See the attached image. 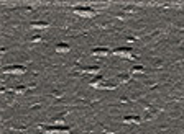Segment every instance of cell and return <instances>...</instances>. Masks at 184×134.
I'll return each mask as SVG.
<instances>
[{"mask_svg":"<svg viewBox=\"0 0 184 134\" xmlns=\"http://www.w3.org/2000/svg\"><path fill=\"white\" fill-rule=\"evenodd\" d=\"M30 26L33 30H46V28H49V23L48 21H33Z\"/></svg>","mask_w":184,"mask_h":134,"instance_id":"cell-6","label":"cell"},{"mask_svg":"<svg viewBox=\"0 0 184 134\" xmlns=\"http://www.w3.org/2000/svg\"><path fill=\"white\" fill-rule=\"evenodd\" d=\"M45 132H46V134H54V132H59V134H69V132H71V129H69V128H66V126H58V128L49 126V128H45Z\"/></svg>","mask_w":184,"mask_h":134,"instance_id":"cell-2","label":"cell"},{"mask_svg":"<svg viewBox=\"0 0 184 134\" xmlns=\"http://www.w3.org/2000/svg\"><path fill=\"white\" fill-rule=\"evenodd\" d=\"M99 67L97 65H92V67H86V69H84V72H87V74H99Z\"/></svg>","mask_w":184,"mask_h":134,"instance_id":"cell-11","label":"cell"},{"mask_svg":"<svg viewBox=\"0 0 184 134\" xmlns=\"http://www.w3.org/2000/svg\"><path fill=\"white\" fill-rule=\"evenodd\" d=\"M110 54V51L107 49V47H96V49L92 51V56H100V57H107Z\"/></svg>","mask_w":184,"mask_h":134,"instance_id":"cell-5","label":"cell"},{"mask_svg":"<svg viewBox=\"0 0 184 134\" xmlns=\"http://www.w3.org/2000/svg\"><path fill=\"white\" fill-rule=\"evenodd\" d=\"M104 79L102 77H96V79H92L91 80V87H94V88H104Z\"/></svg>","mask_w":184,"mask_h":134,"instance_id":"cell-7","label":"cell"},{"mask_svg":"<svg viewBox=\"0 0 184 134\" xmlns=\"http://www.w3.org/2000/svg\"><path fill=\"white\" fill-rule=\"evenodd\" d=\"M3 70L8 72V74H13V75H22V74L26 72V69L23 65H10V67H5Z\"/></svg>","mask_w":184,"mask_h":134,"instance_id":"cell-3","label":"cell"},{"mask_svg":"<svg viewBox=\"0 0 184 134\" xmlns=\"http://www.w3.org/2000/svg\"><path fill=\"white\" fill-rule=\"evenodd\" d=\"M130 74H122V75H119L117 77V84H128L130 82Z\"/></svg>","mask_w":184,"mask_h":134,"instance_id":"cell-9","label":"cell"},{"mask_svg":"<svg viewBox=\"0 0 184 134\" xmlns=\"http://www.w3.org/2000/svg\"><path fill=\"white\" fill-rule=\"evenodd\" d=\"M131 72H133V74H143V72H145V69H143L141 65H135L133 69H131Z\"/></svg>","mask_w":184,"mask_h":134,"instance_id":"cell-12","label":"cell"},{"mask_svg":"<svg viewBox=\"0 0 184 134\" xmlns=\"http://www.w3.org/2000/svg\"><path fill=\"white\" fill-rule=\"evenodd\" d=\"M123 123H131V124H140L141 123V119L138 118V116H125V119H123Z\"/></svg>","mask_w":184,"mask_h":134,"instance_id":"cell-10","label":"cell"},{"mask_svg":"<svg viewBox=\"0 0 184 134\" xmlns=\"http://www.w3.org/2000/svg\"><path fill=\"white\" fill-rule=\"evenodd\" d=\"M31 41H33V43H40V41H41V36H40V35H38V36H33Z\"/></svg>","mask_w":184,"mask_h":134,"instance_id":"cell-14","label":"cell"},{"mask_svg":"<svg viewBox=\"0 0 184 134\" xmlns=\"http://www.w3.org/2000/svg\"><path fill=\"white\" fill-rule=\"evenodd\" d=\"M26 92V87H17L15 88V93H25Z\"/></svg>","mask_w":184,"mask_h":134,"instance_id":"cell-13","label":"cell"},{"mask_svg":"<svg viewBox=\"0 0 184 134\" xmlns=\"http://www.w3.org/2000/svg\"><path fill=\"white\" fill-rule=\"evenodd\" d=\"M69 44H66V43H59L58 46H56V52L58 54H66V52H69Z\"/></svg>","mask_w":184,"mask_h":134,"instance_id":"cell-8","label":"cell"},{"mask_svg":"<svg viewBox=\"0 0 184 134\" xmlns=\"http://www.w3.org/2000/svg\"><path fill=\"white\" fill-rule=\"evenodd\" d=\"M74 12H76V15L84 17V18H92V17H96V12H94L92 8H87V7H79V8H74Z\"/></svg>","mask_w":184,"mask_h":134,"instance_id":"cell-1","label":"cell"},{"mask_svg":"<svg viewBox=\"0 0 184 134\" xmlns=\"http://www.w3.org/2000/svg\"><path fill=\"white\" fill-rule=\"evenodd\" d=\"M114 54L117 57H123V59H131V49L130 47H119L114 51Z\"/></svg>","mask_w":184,"mask_h":134,"instance_id":"cell-4","label":"cell"}]
</instances>
